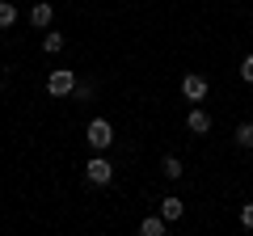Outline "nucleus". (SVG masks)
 Listing matches in <instances>:
<instances>
[{
  "label": "nucleus",
  "mask_w": 253,
  "mask_h": 236,
  "mask_svg": "<svg viewBox=\"0 0 253 236\" xmlns=\"http://www.w3.org/2000/svg\"><path fill=\"white\" fill-rule=\"evenodd\" d=\"M72 89H76V72L72 68H55V72L46 76V93H51V97H68Z\"/></svg>",
  "instance_id": "2"
},
{
  "label": "nucleus",
  "mask_w": 253,
  "mask_h": 236,
  "mask_svg": "<svg viewBox=\"0 0 253 236\" xmlns=\"http://www.w3.org/2000/svg\"><path fill=\"white\" fill-rule=\"evenodd\" d=\"M181 97H186V101H203V97H207V80H203L199 72L181 76Z\"/></svg>",
  "instance_id": "4"
},
{
  "label": "nucleus",
  "mask_w": 253,
  "mask_h": 236,
  "mask_svg": "<svg viewBox=\"0 0 253 236\" xmlns=\"http://www.w3.org/2000/svg\"><path fill=\"white\" fill-rule=\"evenodd\" d=\"M17 26V4H9V0H0V30Z\"/></svg>",
  "instance_id": "10"
},
{
  "label": "nucleus",
  "mask_w": 253,
  "mask_h": 236,
  "mask_svg": "<svg viewBox=\"0 0 253 236\" xmlns=\"http://www.w3.org/2000/svg\"><path fill=\"white\" fill-rule=\"evenodd\" d=\"M165 224H169L165 215H144V224H139V232H144V236H165Z\"/></svg>",
  "instance_id": "7"
},
{
  "label": "nucleus",
  "mask_w": 253,
  "mask_h": 236,
  "mask_svg": "<svg viewBox=\"0 0 253 236\" xmlns=\"http://www.w3.org/2000/svg\"><path fill=\"white\" fill-rule=\"evenodd\" d=\"M161 215L169 219V224H177V219L186 215V202H181L177 194H173V198H165V202H161Z\"/></svg>",
  "instance_id": "6"
},
{
  "label": "nucleus",
  "mask_w": 253,
  "mask_h": 236,
  "mask_svg": "<svg viewBox=\"0 0 253 236\" xmlns=\"http://www.w3.org/2000/svg\"><path fill=\"white\" fill-rule=\"evenodd\" d=\"M186 127L194 131V135H207V131H211V114H207V110H190V114H186Z\"/></svg>",
  "instance_id": "5"
},
{
  "label": "nucleus",
  "mask_w": 253,
  "mask_h": 236,
  "mask_svg": "<svg viewBox=\"0 0 253 236\" xmlns=\"http://www.w3.org/2000/svg\"><path fill=\"white\" fill-rule=\"evenodd\" d=\"M241 76H245V84H253V55L241 59Z\"/></svg>",
  "instance_id": "13"
},
{
  "label": "nucleus",
  "mask_w": 253,
  "mask_h": 236,
  "mask_svg": "<svg viewBox=\"0 0 253 236\" xmlns=\"http://www.w3.org/2000/svg\"><path fill=\"white\" fill-rule=\"evenodd\" d=\"M241 224L253 228V202H245V207H241Z\"/></svg>",
  "instance_id": "14"
},
{
  "label": "nucleus",
  "mask_w": 253,
  "mask_h": 236,
  "mask_svg": "<svg viewBox=\"0 0 253 236\" xmlns=\"http://www.w3.org/2000/svg\"><path fill=\"white\" fill-rule=\"evenodd\" d=\"M51 17H55V9H51V4H34V9H30V21H34L38 30H46V26H51Z\"/></svg>",
  "instance_id": "8"
},
{
  "label": "nucleus",
  "mask_w": 253,
  "mask_h": 236,
  "mask_svg": "<svg viewBox=\"0 0 253 236\" xmlns=\"http://www.w3.org/2000/svg\"><path fill=\"white\" fill-rule=\"evenodd\" d=\"M236 144L253 152V122H241V127H236Z\"/></svg>",
  "instance_id": "12"
},
{
  "label": "nucleus",
  "mask_w": 253,
  "mask_h": 236,
  "mask_svg": "<svg viewBox=\"0 0 253 236\" xmlns=\"http://www.w3.org/2000/svg\"><path fill=\"white\" fill-rule=\"evenodd\" d=\"M161 173L177 182V177H181V160H177V156H165V160H161Z\"/></svg>",
  "instance_id": "11"
},
{
  "label": "nucleus",
  "mask_w": 253,
  "mask_h": 236,
  "mask_svg": "<svg viewBox=\"0 0 253 236\" xmlns=\"http://www.w3.org/2000/svg\"><path fill=\"white\" fill-rule=\"evenodd\" d=\"M84 177H89L93 186H110V182H114V169H110L106 156H93V160L84 164Z\"/></svg>",
  "instance_id": "3"
},
{
  "label": "nucleus",
  "mask_w": 253,
  "mask_h": 236,
  "mask_svg": "<svg viewBox=\"0 0 253 236\" xmlns=\"http://www.w3.org/2000/svg\"><path fill=\"white\" fill-rule=\"evenodd\" d=\"M84 139H89L93 152H106L114 144V127H110V118H93L89 127H84Z\"/></svg>",
  "instance_id": "1"
},
{
  "label": "nucleus",
  "mask_w": 253,
  "mask_h": 236,
  "mask_svg": "<svg viewBox=\"0 0 253 236\" xmlns=\"http://www.w3.org/2000/svg\"><path fill=\"white\" fill-rule=\"evenodd\" d=\"M63 42H68V38H63L59 30H46V34H42V51H46V55H59Z\"/></svg>",
  "instance_id": "9"
}]
</instances>
